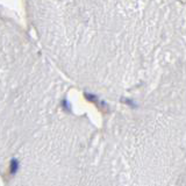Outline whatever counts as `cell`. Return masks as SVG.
<instances>
[{
	"mask_svg": "<svg viewBox=\"0 0 186 186\" xmlns=\"http://www.w3.org/2000/svg\"><path fill=\"white\" fill-rule=\"evenodd\" d=\"M16 170H18V162L15 159H13L10 162V173H14Z\"/></svg>",
	"mask_w": 186,
	"mask_h": 186,
	"instance_id": "cell-1",
	"label": "cell"
}]
</instances>
